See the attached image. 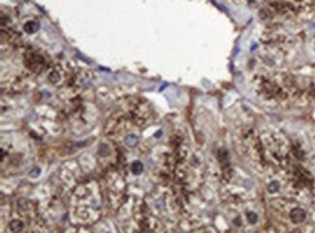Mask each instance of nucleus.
<instances>
[{
	"mask_svg": "<svg viewBox=\"0 0 315 233\" xmlns=\"http://www.w3.org/2000/svg\"><path fill=\"white\" fill-rule=\"evenodd\" d=\"M28 64L30 69L39 70L41 67L45 65V59L41 55L38 54H30L28 55Z\"/></svg>",
	"mask_w": 315,
	"mask_h": 233,
	"instance_id": "obj_2",
	"label": "nucleus"
},
{
	"mask_svg": "<svg viewBox=\"0 0 315 233\" xmlns=\"http://www.w3.org/2000/svg\"><path fill=\"white\" fill-rule=\"evenodd\" d=\"M38 24L36 23L35 22H32V20H30V22H27L24 26H23V29L25 32H27V33H30V34H32V33H35L36 31L38 30Z\"/></svg>",
	"mask_w": 315,
	"mask_h": 233,
	"instance_id": "obj_3",
	"label": "nucleus"
},
{
	"mask_svg": "<svg viewBox=\"0 0 315 233\" xmlns=\"http://www.w3.org/2000/svg\"><path fill=\"white\" fill-rule=\"evenodd\" d=\"M306 217V212H304L303 209L300 208V207H296L291 210L290 212V220L294 222V224H301L304 221Z\"/></svg>",
	"mask_w": 315,
	"mask_h": 233,
	"instance_id": "obj_1",
	"label": "nucleus"
},
{
	"mask_svg": "<svg viewBox=\"0 0 315 233\" xmlns=\"http://www.w3.org/2000/svg\"><path fill=\"white\" fill-rule=\"evenodd\" d=\"M278 189H279V184H278L276 181H274V182H271L270 185H269V190H270V193H275L278 190Z\"/></svg>",
	"mask_w": 315,
	"mask_h": 233,
	"instance_id": "obj_5",
	"label": "nucleus"
},
{
	"mask_svg": "<svg viewBox=\"0 0 315 233\" xmlns=\"http://www.w3.org/2000/svg\"><path fill=\"white\" fill-rule=\"evenodd\" d=\"M132 170L134 173H140L142 170H143V165L140 162H135L132 166Z\"/></svg>",
	"mask_w": 315,
	"mask_h": 233,
	"instance_id": "obj_4",
	"label": "nucleus"
}]
</instances>
